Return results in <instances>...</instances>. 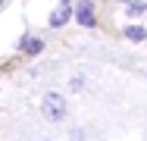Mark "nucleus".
<instances>
[{"label": "nucleus", "mask_w": 147, "mask_h": 141, "mask_svg": "<svg viewBox=\"0 0 147 141\" xmlns=\"http://www.w3.org/2000/svg\"><path fill=\"white\" fill-rule=\"evenodd\" d=\"M41 110H44V116H47V119H53V122H57V119H63V116H66V97H63V94H57V91H50V94L44 97Z\"/></svg>", "instance_id": "obj_1"}, {"label": "nucleus", "mask_w": 147, "mask_h": 141, "mask_svg": "<svg viewBox=\"0 0 147 141\" xmlns=\"http://www.w3.org/2000/svg\"><path fill=\"white\" fill-rule=\"evenodd\" d=\"M75 22L85 25V28L94 25V6H91V0H78V6H75Z\"/></svg>", "instance_id": "obj_2"}, {"label": "nucleus", "mask_w": 147, "mask_h": 141, "mask_svg": "<svg viewBox=\"0 0 147 141\" xmlns=\"http://www.w3.org/2000/svg\"><path fill=\"white\" fill-rule=\"evenodd\" d=\"M69 16H72V13H69V3H59L57 9L50 13V25H53V28L66 25V22H69Z\"/></svg>", "instance_id": "obj_3"}, {"label": "nucleus", "mask_w": 147, "mask_h": 141, "mask_svg": "<svg viewBox=\"0 0 147 141\" xmlns=\"http://www.w3.org/2000/svg\"><path fill=\"white\" fill-rule=\"evenodd\" d=\"M22 50H25V54H41V50H44V41H41V38H34V35H25V38H22Z\"/></svg>", "instance_id": "obj_4"}, {"label": "nucleus", "mask_w": 147, "mask_h": 141, "mask_svg": "<svg viewBox=\"0 0 147 141\" xmlns=\"http://www.w3.org/2000/svg\"><path fill=\"white\" fill-rule=\"evenodd\" d=\"M125 38H128V41H144V38H147V28H141V25H128V28H125Z\"/></svg>", "instance_id": "obj_5"}, {"label": "nucleus", "mask_w": 147, "mask_h": 141, "mask_svg": "<svg viewBox=\"0 0 147 141\" xmlns=\"http://www.w3.org/2000/svg\"><path fill=\"white\" fill-rule=\"evenodd\" d=\"M59 3H69V0H59Z\"/></svg>", "instance_id": "obj_6"}]
</instances>
